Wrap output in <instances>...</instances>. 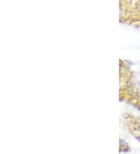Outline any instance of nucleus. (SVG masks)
Instances as JSON below:
<instances>
[{
	"mask_svg": "<svg viewBox=\"0 0 140 154\" xmlns=\"http://www.w3.org/2000/svg\"><path fill=\"white\" fill-rule=\"evenodd\" d=\"M122 122L125 128L132 135L140 140V119L138 117L126 113L122 117Z\"/></svg>",
	"mask_w": 140,
	"mask_h": 154,
	"instance_id": "nucleus-1",
	"label": "nucleus"
}]
</instances>
